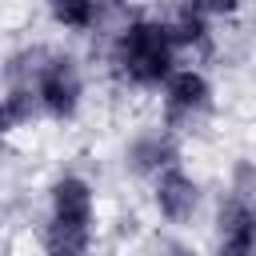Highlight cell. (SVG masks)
I'll return each instance as SVG.
<instances>
[{
	"label": "cell",
	"instance_id": "cell-1",
	"mask_svg": "<svg viewBox=\"0 0 256 256\" xmlns=\"http://www.w3.org/2000/svg\"><path fill=\"white\" fill-rule=\"evenodd\" d=\"M112 60L120 76L136 88H160L176 64V44L168 36V24L160 20H132L112 48Z\"/></svg>",
	"mask_w": 256,
	"mask_h": 256
},
{
	"label": "cell",
	"instance_id": "cell-2",
	"mask_svg": "<svg viewBox=\"0 0 256 256\" xmlns=\"http://www.w3.org/2000/svg\"><path fill=\"white\" fill-rule=\"evenodd\" d=\"M92 188L80 176H60L52 184V216H48V256H88L92 244Z\"/></svg>",
	"mask_w": 256,
	"mask_h": 256
},
{
	"label": "cell",
	"instance_id": "cell-3",
	"mask_svg": "<svg viewBox=\"0 0 256 256\" xmlns=\"http://www.w3.org/2000/svg\"><path fill=\"white\" fill-rule=\"evenodd\" d=\"M44 64H32L28 80L16 84V88H28L36 96V108L56 116V120H72L76 108H80V96H84V80H80V68L72 56H56V52H44L40 56Z\"/></svg>",
	"mask_w": 256,
	"mask_h": 256
},
{
	"label": "cell",
	"instance_id": "cell-4",
	"mask_svg": "<svg viewBox=\"0 0 256 256\" xmlns=\"http://www.w3.org/2000/svg\"><path fill=\"white\" fill-rule=\"evenodd\" d=\"M212 104V84L196 68H172L164 80V112L172 124H188Z\"/></svg>",
	"mask_w": 256,
	"mask_h": 256
},
{
	"label": "cell",
	"instance_id": "cell-5",
	"mask_svg": "<svg viewBox=\"0 0 256 256\" xmlns=\"http://www.w3.org/2000/svg\"><path fill=\"white\" fill-rule=\"evenodd\" d=\"M152 200H156V208H160L164 220H172V224H188V220L196 216V208H200V184H196L184 168L168 164V168L156 172Z\"/></svg>",
	"mask_w": 256,
	"mask_h": 256
},
{
	"label": "cell",
	"instance_id": "cell-6",
	"mask_svg": "<svg viewBox=\"0 0 256 256\" xmlns=\"http://www.w3.org/2000/svg\"><path fill=\"white\" fill-rule=\"evenodd\" d=\"M252 252H256V216H252L248 192H236L220 204L216 256H252Z\"/></svg>",
	"mask_w": 256,
	"mask_h": 256
},
{
	"label": "cell",
	"instance_id": "cell-7",
	"mask_svg": "<svg viewBox=\"0 0 256 256\" xmlns=\"http://www.w3.org/2000/svg\"><path fill=\"white\" fill-rule=\"evenodd\" d=\"M48 12L60 28H72V32H88L100 16V0H48Z\"/></svg>",
	"mask_w": 256,
	"mask_h": 256
},
{
	"label": "cell",
	"instance_id": "cell-8",
	"mask_svg": "<svg viewBox=\"0 0 256 256\" xmlns=\"http://www.w3.org/2000/svg\"><path fill=\"white\" fill-rule=\"evenodd\" d=\"M132 160H136V168H148V172H160V168L176 164L168 140H160V136H144V140H136V144H132Z\"/></svg>",
	"mask_w": 256,
	"mask_h": 256
},
{
	"label": "cell",
	"instance_id": "cell-9",
	"mask_svg": "<svg viewBox=\"0 0 256 256\" xmlns=\"http://www.w3.org/2000/svg\"><path fill=\"white\" fill-rule=\"evenodd\" d=\"M188 8L208 20V16H232L240 8V0H188Z\"/></svg>",
	"mask_w": 256,
	"mask_h": 256
},
{
	"label": "cell",
	"instance_id": "cell-10",
	"mask_svg": "<svg viewBox=\"0 0 256 256\" xmlns=\"http://www.w3.org/2000/svg\"><path fill=\"white\" fill-rule=\"evenodd\" d=\"M12 128H16V124H12V116H8V108L0 104V136H8Z\"/></svg>",
	"mask_w": 256,
	"mask_h": 256
},
{
	"label": "cell",
	"instance_id": "cell-11",
	"mask_svg": "<svg viewBox=\"0 0 256 256\" xmlns=\"http://www.w3.org/2000/svg\"><path fill=\"white\" fill-rule=\"evenodd\" d=\"M164 256H196V252L184 248V244H172V248H164Z\"/></svg>",
	"mask_w": 256,
	"mask_h": 256
}]
</instances>
